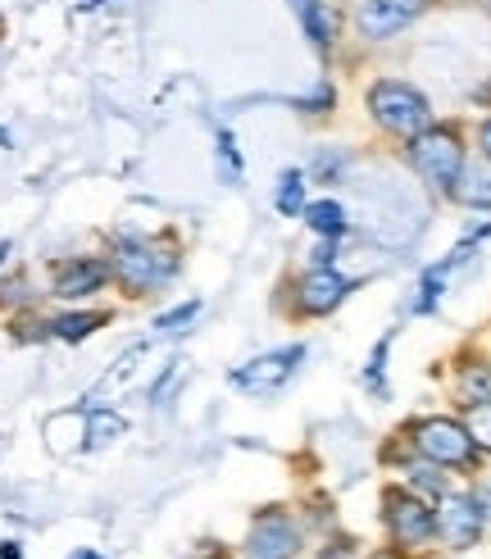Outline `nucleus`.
Returning <instances> with one entry per match:
<instances>
[{
  "mask_svg": "<svg viewBox=\"0 0 491 559\" xmlns=\"http://www.w3.org/2000/svg\"><path fill=\"white\" fill-rule=\"evenodd\" d=\"M115 273H119V283H123L128 292H151V287H159L164 277L173 273V260L159 255L155 246L119 241V250H115Z\"/></svg>",
  "mask_w": 491,
  "mask_h": 559,
  "instance_id": "5",
  "label": "nucleus"
},
{
  "mask_svg": "<svg viewBox=\"0 0 491 559\" xmlns=\"http://www.w3.org/2000/svg\"><path fill=\"white\" fill-rule=\"evenodd\" d=\"M346 292H350V283L342 273H333V269H314L306 283H300V305H306L310 314H333L337 305L346 300Z\"/></svg>",
  "mask_w": 491,
  "mask_h": 559,
  "instance_id": "11",
  "label": "nucleus"
},
{
  "mask_svg": "<svg viewBox=\"0 0 491 559\" xmlns=\"http://www.w3.org/2000/svg\"><path fill=\"white\" fill-rule=\"evenodd\" d=\"M423 10H428V0H364V10H360V33L373 37V41L396 37L400 27H409Z\"/></svg>",
  "mask_w": 491,
  "mask_h": 559,
  "instance_id": "7",
  "label": "nucleus"
},
{
  "mask_svg": "<svg viewBox=\"0 0 491 559\" xmlns=\"http://www.w3.org/2000/svg\"><path fill=\"white\" fill-rule=\"evenodd\" d=\"M369 109H373V119L396 136H419L432 123L428 100L415 87H405V82H373Z\"/></svg>",
  "mask_w": 491,
  "mask_h": 559,
  "instance_id": "1",
  "label": "nucleus"
},
{
  "mask_svg": "<svg viewBox=\"0 0 491 559\" xmlns=\"http://www.w3.org/2000/svg\"><path fill=\"white\" fill-rule=\"evenodd\" d=\"M73 559H100V555H92V550H77V555H73Z\"/></svg>",
  "mask_w": 491,
  "mask_h": 559,
  "instance_id": "25",
  "label": "nucleus"
},
{
  "mask_svg": "<svg viewBox=\"0 0 491 559\" xmlns=\"http://www.w3.org/2000/svg\"><path fill=\"white\" fill-rule=\"evenodd\" d=\"M300 359H306V346H287V350L260 355L255 365L237 369V373H232V382H237L241 391H255V396H268V391H278V386H283V382L296 373Z\"/></svg>",
  "mask_w": 491,
  "mask_h": 559,
  "instance_id": "6",
  "label": "nucleus"
},
{
  "mask_svg": "<svg viewBox=\"0 0 491 559\" xmlns=\"http://www.w3.org/2000/svg\"><path fill=\"white\" fill-rule=\"evenodd\" d=\"M306 223L323 237H342L346 233V210L337 201H314V205H306Z\"/></svg>",
  "mask_w": 491,
  "mask_h": 559,
  "instance_id": "14",
  "label": "nucleus"
},
{
  "mask_svg": "<svg viewBox=\"0 0 491 559\" xmlns=\"http://www.w3.org/2000/svg\"><path fill=\"white\" fill-rule=\"evenodd\" d=\"M464 428H469L474 445H482V451H491V401L469 405V418H464Z\"/></svg>",
  "mask_w": 491,
  "mask_h": 559,
  "instance_id": "17",
  "label": "nucleus"
},
{
  "mask_svg": "<svg viewBox=\"0 0 491 559\" xmlns=\"http://www.w3.org/2000/svg\"><path fill=\"white\" fill-rule=\"evenodd\" d=\"M196 314H201V300H187V305H178L173 314H164L155 328H159V332H182V323H191Z\"/></svg>",
  "mask_w": 491,
  "mask_h": 559,
  "instance_id": "19",
  "label": "nucleus"
},
{
  "mask_svg": "<svg viewBox=\"0 0 491 559\" xmlns=\"http://www.w3.org/2000/svg\"><path fill=\"white\" fill-rule=\"evenodd\" d=\"M378 559H396V555H378Z\"/></svg>",
  "mask_w": 491,
  "mask_h": 559,
  "instance_id": "26",
  "label": "nucleus"
},
{
  "mask_svg": "<svg viewBox=\"0 0 491 559\" xmlns=\"http://www.w3.org/2000/svg\"><path fill=\"white\" fill-rule=\"evenodd\" d=\"M218 155H224V164H228V178H237L241 164H237V151H232V136H228V132L218 136Z\"/></svg>",
  "mask_w": 491,
  "mask_h": 559,
  "instance_id": "21",
  "label": "nucleus"
},
{
  "mask_svg": "<svg viewBox=\"0 0 491 559\" xmlns=\"http://www.w3.org/2000/svg\"><path fill=\"white\" fill-rule=\"evenodd\" d=\"M246 546H251V559H291L296 546H300V533H296V523L287 514L268 510V514L255 519L251 542H246Z\"/></svg>",
  "mask_w": 491,
  "mask_h": 559,
  "instance_id": "9",
  "label": "nucleus"
},
{
  "mask_svg": "<svg viewBox=\"0 0 491 559\" xmlns=\"http://www.w3.org/2000/svg\"><path fill=\"white\" fill-rule=\"evenodd\" d=\"M415 445L436 460V464H474V437L464 424H455V418H428V424L415 428Z\"/></svg>",
  "mask_w": 491,
  "mask_h": 559,
  "instance_id": "4",
  "label": "nucleus"
},
{
  "mask_svg": "<svg viewBox=\"0 0 491 559\" xmlns=\"http://www.w3.org/2000/svg\"><path fill=\"white\" fill-rule=\"evenodd\" d=\"M409 155H415V169L442 191H451L464 169V146L455 128H423L415 136V146H409Z\"/></svg>",
  "mask_w": 491,
  "mask_h": 559,
  "instance_id": "2",
  "label": "nucleus"
},
{
  "mask_svg": "<svg viewBox=\"0 0 491 559\" xmlns=\"http://www.w3.org/2000/svg\"><path fill=\"white\" fill-rule=\"evenodd\" d=\"M436 533L446 537V546L464 550L482 537V510L474 496H446L442 510H436Z\"/></svg>",
  "mask_w": 491,
  "mask_h": 559,
  "instance_id": "8",
  "label": "nucleus"
},
{
  "mask_svg": "<svg viewBox=\"0 0 491 559\" xmlns=\"http://www.w3.org/2000/svg\"><path fill=\"white\" fill-rule=\"evenodd\" d=\"M291 5H296L300 23H306L310 41H319V46H333V37H337V19H333V10H327L323 0H291Z\"/></svg>",
  "mask_w": 491,
  "mask_h": 559,
  "instance_id": "13",
  "label": "nucleus"
},
{
  "mask_svg": "<svg viewBox=\"0 0 491 559\" xmlns=\"http://www.w3.org/2000/svg\"><path fill=\"white\" fill-rule=\"evenodd\" d=\"M273 201H278L283 214H306V178H300L296 169L283 174V187H278V195H273Z\"/></svg>",
  "mask_w": 491,
  "mask_h": 559,
  "instance_id": "16",
  "label": "nucleus"
},
{
  "mask_svg": "<svg viewBox=\"0 0 491 559\" xmlns=\"http://www.w3.org/2000/svg\"><path fill=\"white\" fill-rule=\"evenodd\" d=\"M0 559H19V546H14V542H5V546H0Z\"/></svg>",
  "mask_w": 491,
  "mask_h": 559,
  "instance_id": "24",
  "label": "nucleus"
},
{
  "mask_svg": "<svg viewBox=\"0 0 491 559\" xmlns=\"http://www.w3.org/2000/svg\"><path fill=\"white\" fill-rule=\"evenodd\" d=\"M415 487L428 491V496H436V491H442V478H436L432 468H415Z\"/></svg>",
  "mask_w": 491,
  "mask_h": 559,
  "instance_id": "22",
  "label": "nucleus"
},
{
  "mask_svg": "<svg viewBox=\"0 0 491 559\" xmlns=\"http://www.w3.org/2000/svg\"><path fill=\"white\" fill-rule=\"evenodd\" d=\"M105 323V314H64V319H55L50 332L55 337H64V342H82L87 332H96Z\"/></svg>",
  "mask_w": 491,
  "mask_h": 559,
  "instance_id": "15",
  "label": "nucleus"
},
{
  "mask_svg": "<svg viewBox=\"0 0 491 559\" xmlns=\"http://www.w3.org/2000/svg\"><path fill=\"white\" fill-rule=\"evenodd\" d=\"M382 510H387V523H392V537L396 546H423L432 533H436V514L428 510V500L409 496L400 487H392L382 496Z\"/></svg>",
  "mask_w": 491,
  "mask_h": 559,
  "instance_id": "3",
  "label": "nucleus"
},
{
  "mask_svg": "<svg viewBox=\"0 0 491 559\" xmlns=\"http://www.w3.org/2000/svg\"><path fill=\"white\" fill-rule=\"evenodd\" d=\"M105 277L109 269L100 260H69L55 269V296H64V300H82V296H92L105 287Z\"/></svg>",
  "mask_w": 491,
  "mask_h": 559,
  "instance_id": "10",
  "label": "nucleus"
},
{
  "mask_svg": "<svg viewBox=\"0 0 491 559\" xmlns=\"http://www.w3.org/2000/svg\"><path fill=\"white\" fill-rule=\"evenodd\" d=\"M459 391H464V401H469V405L491 401V369H469L459 378Z\"/></svg>",
  "mask_w": 491,
  "mask_h": 559,
  "instance_id": "18",
  "label": "nucleus"
},
{
  "mask_svg": "<svg viewBox=\"0 0 491 559\" xmlns=\"http://www.w3.org/2000/svg\"><path fill=\"white\" fill-rule=\"evenodd\" d=\"M451 195L469 210H491V164H464Z\"/></svg>",
  "mask_w": 491,
  "mask_h": 559,
  "instance_id": "12",
  "label": "nucleus"
},
{
  "mask_svg": "<svg viewBox=\"0 0 491 559\" xmlns=\"http://www.w3.org/2000/svg\"><path fill=\"white\" fill-rule=\"evenodd\" d=\"M478 146H482V155H491V119H487L482 132H478Z\"/></svg>",
  "mask_w": 491,
  "mask_h": 559,
  "instance_id": "23",
  "label": "nucleus"
},
{
  "mask_svg": "<svg viewBox=\"0 0 491 559\" xmlns=\"http://www.w3.org/2000/svg\"><path fill=\"white\" fill-rule=\"evenodd\" d=\"M123 432V418H115V414H96L92 418V445H105L109 437H119Z\"/></svg>",
  "mask_w": 491,
  "mask_h": 559,
  "instance_id": "20",
  "label": "nucleus"
}]
</instances>
